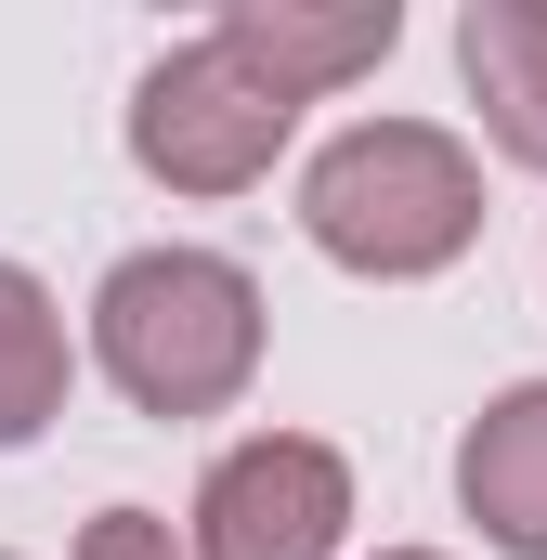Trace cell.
Wrapping results in <instances>:
<instances>
[{
	"instance_id": "2",
	"label": "cell",
	"mask_w": 547,
	"mask_h": 560,
	"mask_svg": "<svg viewBox=\"0 0 547 560\" xmlns=\"http://www.w3.org/2000/svg\"><path fill=\"white\" fill-rule=\"evenodd\" d=\"M261 339H274L261 275L222 261V248H131V261H105V287H92V365L156 430L235 418L248 378H261Z\"/></svg>"
},
{
	"instance_id": "5",
	"label": "cell",
	"mask_w": 547,
	"mask_h": 560,
	"mask_svg": "<svg viewBox=\"0 0 547 560\" xmlns=\"http://www.w3.org/2000/svg\"><path fill=\"white\" fill-rule=\"evenodd\" d=\"M456 509L496 560H547V378H509L456 430Z\"/></svg>"
},
{
	"instance_id": "9",
	"label": "cell",
	"mask_w": 547,
	"mask_h": 560,
	"mask_svg": "<svg viewBox=\"0 0 547 560\" xmlns=\"http://www.w3.org/2000/svg\"><path fill=\"white\" fill-rule=\"evenodd\" d=\"M79 560H196V535H170L156 509H92L79 522Z\"/></svg>"
},
{
	"instance_id": "7",
	"label": "cell",
	"mask_w": 547,
	"mask_h": 560,
	"mask_svg": "<svg viewBox=\"0 0 547 560\" xmlns=\"http://www.w3.org/2000/svg\"><path fill=\"white\" fill-rule=\"evenodd\" d=\"M222 26L261 52L300 105L352 92V79H365V66H392V39H405V13H392V0H339V13H313V0H222Z\"/></svg>"
},
{
	"instance_id": "4",
	"label": "cell",
	"mask_w": 547,
	"mask_h": 560,
	"mask_svg": "<svg viewBox=\"0 0 547 560\" xmlns=\"http://www.w3.org/2000/svg\"><path fill=\"white\" fill-rule=\"evenodd\" d=\"M196 560H339L352 548V456L313 430H248L196 482Z\"/></svg>"
},
{
	"instance_id": "3",
	"label": "cell",
	"mask_w": 547,
	"mask_h": 560,
	"mask_svg": "<svg viewBox=\"0 0 547 560\" xmlns=\"http://www.w3.org/2000/svg\"><path fill=\"white\" fill-rule=\"evenodd\" d=\"M300 143V92L209 13L196 39H170L131 79V170L170 196H248L274 183V156Z\"/></svg>"
},
{
	"instance_id": "6",
	"label": "cell",
	"mask_w": 547,
	"mask_h": 560,
	"mask_svg": "<svg viewBox=\"0 0 547 560\" xmlns=\"http://www.w3.org/2000/svg\"><path fill=\"white\" fill-rule=\"evenodd\" d=\"M456 79L482 105V143L509 170H547V0H469L456 13Z\"/></svg>"
},
{
	"instance_id": "1",
	"label": "cell",
	"mask_w": 547,
	"mask_h": 560,
	"mask_svg": "<svg viewBox=\"0 0 547 560\" xmlns=\"http://www.w3.org/2000/svg\"><path fill=\"white\" fill-rule=\"evenodd\" d=\"M300 235L365 287H430L482 248V156L443 118H352L300 156Z\"/></svg>"
},
{
	"instance_id": "11",
	"label": "cell",
	"mask_w": 547,
	"mask_h": 560,
	"mask_svg": "<svg viewBox=\"0 0 547 560\" xmlns=\"http://www.w3.org/2000/svg\"><path fill=\"white\" fill-rule=\"evenodd\" d=\"M0 560H13V548H0Z\"/></svg>"
},
{
	"instance_id": "8",
	"label": "cell",
	"mask_w": 547,
	"mask_h": 560,
	"mask_svg": "<svg viewBox=\"0 0 547 560\" xmlns=\"http://www.w3.org/2000/svg\"><path fill=\"white\" fill-rule=\"evenodd\" d=\"M79 352H92V339H66V300L26 275V261H0V456H26L39 430L66 418Z\"/></svg>"
},
{
	"instance_id": "10",
	"label": "cell",
	"mask_w": 547,
	"mask_h": 560,
	"mask_svg": "<svg viewBox=\"0 0 547 560\" xmlns=\"http://www.w3.org/2000/svg\"><path fill=\"white\" fill-rule=\"evenodd\" d=\"M379 560H443V548H379Z\"/></svg>"
}]
</instances>
